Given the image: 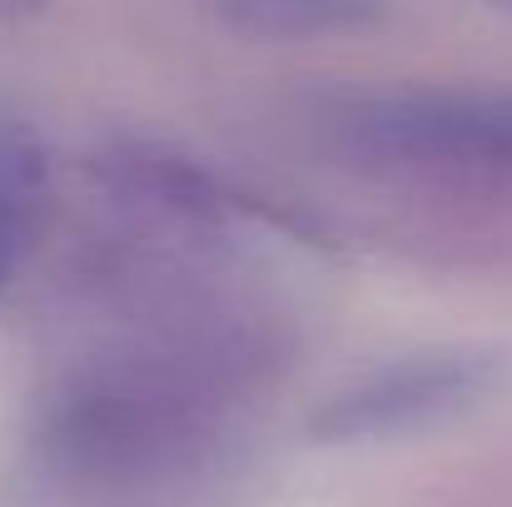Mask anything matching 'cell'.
I'll return each instance as SVG.
<instances>
[{
	"instance_id": "obj_1",
	"label": "cell",
	"mask_w": 512,
	"mask_h": 507,
	"mask_svg": "<svg viewBox=\"0 0 512 507\" xmlns=\"http://www.w3.org/2000/svg\"><path fill=\"white\" fill-rule=\"evenodd\" d=\"M279 343L249 319H194L70 368L45 403V463L80 488H150L194 468L254 403Z\"/></svg>"
},
{
	"instance_id": "obj_2",
	"label": "cell",
	"mask_w": 512,
	"mask_h": 507,
	"mask_svg": "<svg viewBox=\"0 0 512 507\" xmlns=\"http://www.w3.org/2000/svg\"><path fill=\"white\" fill-rule=\"evenodd\" d=\"M353 169L512 204V90L408 85L353 95L329 115Z\"/></svg>"
},
{
	"instance_id": "obj_3",
	"label": "cell",
	"mask_w": 512,
	"mask_h": 507,
	"mask_svg": "<svg viewBox=\"0 0 512 507\" xmlns=\"http://www.w3.org/2000/svg\"><path fill=\"white\" fill-rule=\"evenodd\" d=\"M90 174L105 194H115V204L150 214L155 224L189 229V234H229L239 224H269V229H289V234H309V219H294L274 204H264L259 194L239 189L234 179H224L219 169L199 165L194 155H179L170 145L155 140H115L105 145Z\"/></svg>"
},
{
	"instance_id": "obj_4",
	"label": "cell",
	"mask_w": 512,
	"mask_h": 507,
	"mask_svg": "<svg viewBox=\"0 0 512 507\" xmlns=\"http://www.w3.org/2000/svg\"><path fill=\"white\" fill-rule=\"evenodd\" d=\"M488 383H493L488 353H473V348L413 353V358L383 363L363 373L358 383L339 388L319 408L314 433L324 443H373V438L418 433L478 403Z\"/></svg>"
},
{
	"instance_id": "obj_5",
	"label": "cell",
	"mask_w": 512,
	"mask_h": 507,
	"mask_svg": "<svg viewBox=\"0 0 512 507\" xmlns=\"http://www.w3.org/2000/svg\"><path fill=\"white\" fill-rule=\"evenodd\" d=\"M55 209V179L40 135L0 110V294L30 264Z\"/></svg>"
},
{
	"instance_id": "obj_6",
	"label": "cell",
	"mask_w": 512,
	"mask_h": 507,
	"mask_svg": "<svg viewBox=\"0 0 512 507\" xmlns=\"http://www.w3.org/2000/svg\"><path fill=\"white\" fill-rule=\"evenodd\" d=\"M214 10L244 35L264 40H314L358 30L378 15V0H214Z\"/></svg>"
},
{
	"instance_id": "obj_7",
	"label": "cell",
	"mask_w": 512,
	"mask_h": 507,
	"mask_svg": "<svg viewBox=\"0 0 512 507\" xmlns=\"http://www.w3.org/2000/svg\"><path fill=\"white\" fill-rule=\"evenodd\" d=\"M45 0H0V20H30Z\"/></svg>"
},
{
	"instance_id": "obj_8",
	"label": "cell",
	"mask_w": 512,
	"mask_h": 507,
	"mask_svg": "<svg viewBox=\"0 0 512 507\" xmlns=\"http://www.w3.org/2000/svg\"><path fill=\"white\" fill-rule=\"evenodd\" d=\"M493 10H503V15H512V0H488Z\"/></svg>"
}]
</instances>
